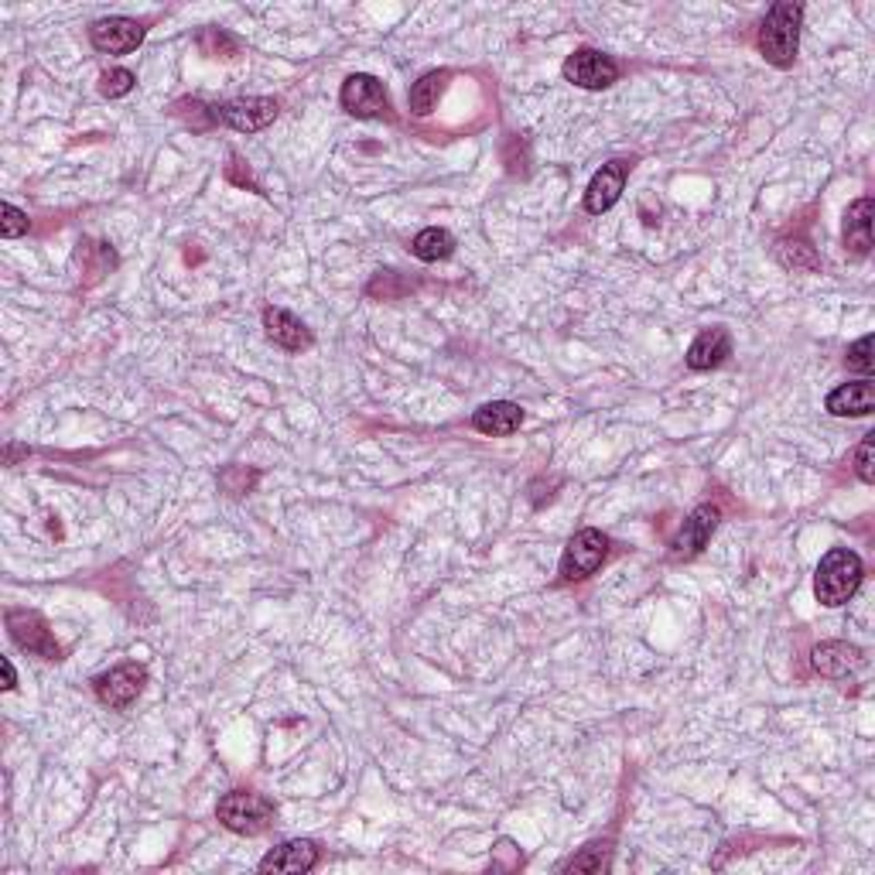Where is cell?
Segmentation results:
<instances>
[{"mask_svg":"<svg viewBox=\"0 0 875 875\" xmlns=\"http://www.w3.org/2000/svg\"><path fill=\"white\" fill-rule=\"evenodd\" d=\"M800 21L804 8L794 0H779L769 8V14L760 24V52L769 66L776 69H790L800 52Z\"/></svg>","mask_w":875,"mask_h":875,"instance_id":"1","label":"cell"},{"mask_svg":"<svg viewBox=\"0 0 875 875\" xmlns=\"http://www.w3.org/2000/svg\"><path fill=\"white\" fill-rule=\"evenodd\" d=\"M862 557L849 547H831L824 557H821V565H818V575H815V596L821 606H845L859 585H862Z\"/></svg>","mask_w":875,"mask_h":875,"instance_id":"2","label":"cell"},{"mask_svg":"<svg viewBox=\"0 0 875 875\" xmlns=\"http://www.w3.org/2000/svg\"><path fill=\"white\" fill-rule=\"evenodd\" d=\"M215 818L226 831L233 834H264L274 821V804L264 797V794H254V790H233L219 800L215 807Z\"/></svg>","mask_w":875,"mask_h":875,"instance_id":"3","label":"cell"},{"mask_svg":"<svg viewBox=\"0 0 875 875\" xmlns=\"http://www.w3.org/2000/svg\"><path fill=\"white\" fill-rule=\"evenodd\" d=\"M609 554V538L596 527H585L568 541L565 557H561V578L565 582H582L588 575H596L602 568V561Z\"/></svg>","mask_w":875,"mask_h":875,"instance_id":"4","label":"cell"},{"mask_svg":"<svg viewBox=\"0 0 875 875\" xmlns=\"http://www.w3.org/2000/svg\"><path fill=\"white\" fill-rule=\"evenodd\" d=\"M339 103L350 117H359V120H377V117H390V97L387 89L377 76H366V73H356L342 82V92H339Z\"/></svg>","mask_w":875,"mask_h":875,"instance_id":"5","label":"cell"},{"mask_svg":"<svg viewBox=\"0 0 875 875\" xmlns=\"http://www.w3.org/2000/svg\"><path fill=\"white\" fill-rule=\"evenodd\" d=\"M8 630H11V640L21 650L42 656V661H62V646L55 643L48 622L38 612H31V609H11L8 612Z\"/></svg>","mask_w":875,"mask_h":875,"instance_id":"6","label":"cell"},{"mask_svg":"<svg viewBox=\"0 0 875 875\" xmlns=\"http://www.w3.org/2000/svg\"><path fill=\"white\" fill-rule=\"evenodd\" d=\"M212 113H215L219 123H226V128H233L240 134H257V131H264V128H270V123H274L277 100H270V97H240V100L212 107Z\"/></svg>","mask_w":875,"mask_h":875,"instance_id":"7","label":"cell"},{"mask_svg":"<svg viewBox=\"0 0 875 875\" xmlns=\"http://www.w3.org/2000/svg\"><path fill=\"white\" fill-rule=\"evenodd\" d=\"M144 684H147V671L141 664H120V667L100 674L92 687H97V698L103 705L123 711V708H131L141 698Z\"/></svg>","mask_w":875,"mask_h":875,"instance_id":"8","label":"cell"},{"mask_svg":"<svg viewBox=\"0 0 875 875\" xmlns=\"http://www.w3.org/2000/svg\"><path fill=\"white\" fill-rule=\"evenodd\" d=\"M565 79L582 89H606L619 79V66H616V58L596 48H578L565 62Z\"/></svg>","mask_w":875,"mask_h":875,"instance_id":"9","label":"cell"},{"mask_svg":"<svg viewBox=\"0 0 875 875\" xmlns=\"http://www.w3.org/2000/svg\"><path fill=\"white\" fill-rule=\"evenodd\" d=\"M147 35V27L134 18H103L89 27V42L103 55H128L134 52Z\"/></svg>","mask_w":875,"mask_h":875,"instance_id":"10","label":"cell"},{"mask_svg":"<svg viewBox=\"0 0 875 875\" xmlns=\"http://www.w3.org/2000/svg\"><path fill=\"white\" fill-rule=\"evenodd\" d=\"M627 178H630V162H609V165H602L596 175H591L588 189H585V209L591 215L609 212L619 202V196L627 192Z\"/></svg>","mask_w":875,"mask_h":875,"instance_id":"11","label":"cell"},{"mask_svg":"<svg viewBox=\"0 0 875 875\" xmlns=\"http://www.w3.org/2000/svg\"><path fill=\"white\" fill-rule=\"evenodd\" d=\"M718 520H722V510H718V507H711V503L698 507L691 517L684 520V527L677 530V538L671 544L674 547V557H695V554H701L708 547L711 534H715Z\"/></svg>","mask_w":875,"mask_h":875,"instance_id":"12","label":"cell"},{"mask_svg":"<svg viewBox=\"0 0 875 875\" xmlns=\"http://www.w3.org/2000/svg\"><path fill=\"white\" fill-rule=\"evenodd\" d=\"M315 865H319V845L308 838L285 841V845H277L274 852L261 859V872H285V875H301Z\"/></svg>","mask_w":875,"mask_h":875,"instance_id":"13","label":"cell"},{"mask_svg":"<svg viewBox=\"0 0 875 875\" xmlns=\"http://www.w3.org/2000/svg\"><path fill=\"white\" fill-rule=\"evenodd\" d=\"M810 664H815L818 674L824 677H849L855 674L862 664H865V653L852 643H841V640H828L821 646H815V656H810Z\"/></svg>","mask_w":875,"mask_h":875,"instance_id":"14","label":"cell"},{"mask_svg":"<svg viewBox=\"0 0 875 875\" xmlns=\"http://www.w3.org/2000/svg\"><path fill=\"white\" fill-rule=\"evenodd\" d=\"M264 329H267V339L274 346L288 350V353H301L311 346V332L304 329L301 319H295L291 311L285 308H267L264 311Z\"/></svg>","mask_w":875,"mask_h":875,"instance_id":"15","label":"cell"},{"mask_svg":"<svg viewBox=\"0 0 875 875\" xmlns=\"http://www.w3.org/2000/svg\"><path fill=\"white\" fill-rule=\"evenodd\" d=\"M520 424H523V411H520V403H510V400L483 403V408L473 414V428L479 434H489V438H507V434L520 431Z\"/></svg>","mask_w":875,"mask_h":875,"instance_id":"16","label":"cell"},{"mask_svg":"<svg viewBox=\"0 0 875 875\" xmlns=\"http://www.w3.org/2000/svg\"><path fill=\"white\" fill-rule=\"evenodd\" d=\"M828 411L834 418H865L875 411V387L872 380H855L828 394Z\"/></svg>","mask_w":875,"mask_h":875,"instance_id":"17","label":"cell"},{"mask_svg":"<svg viewBox=\"0 0 875 875\" xmlns=\"http://www.w3.org/2000/svg\"><path fill=\"white\" fill-rule=\"evenodd\" d=\"M732 356V339L726 329H705L691 350H687V366L691 369H715Z\"/></svg>","mask_w":875,"mask_h":875,"instance_id":"18","label":"cell"},{"mask_svg":"<svg viewBox=\"0 0 875 875\" xmlns=\"http://www.w3.org/2000/svg\"><path fill=\"white\" fill-rule=\"evenodd\" d=\"M872 215H875L872 199H859L845 212V250H852L855 257H865L872 250Z\"/></svg>","mask_w":875,"mask_h":875,"instance_id":"19","label":"cell"},{"mask_svg":"<svg viewBox=\"0 0 875 875\" xmlns=\"http://www.w3.org/2000/svg\"><path fill=\"white\" fill-rule=\"evenodd\" d=\"M452 250H455V236L442 226H428L414 236L411 243V254L424 264H434V261H445L452 257Z\"/></svg>","mask_w":875,"mask_h":875,"instance_id":"20","label":"cell"},{"mask_svg":"<svg viewBox=\"0 0 875 875\" xmlns=\"http://www.w3.org/2000/svg\"><path fill=\"white\" fill-rule=\"evenodd\" d=\"M445 82H448V73H428V76H421L411 86V97H408L411 113L414 117H428L438 107V97L445 92Z\"/></svg>","mask_w":875,"mask_h":875,"instance_id":"21","label":"cell"},{"mask_svg":"<svg viewBox=\"0 0 875 875\" xmlns=\"http://www.w3.org/2000/svg\"><path fill=\"white\" fill-rule=\"evenodd\" d=\"M776 257H779V264H784V267H794V270H818V267H821V261H818L815 250H810L807 243H800V240H797V243H787V240H784V243L776 246Z\"/></svg>","mask_w":875,"mask_h":875,"instance_id":"22","label":"cell"},{"mask_svg":"<svg viewBox=\"0 0 875 875\" xmlns=\"http://www.w3.org/2000/svg\"><path fill=\"white\" fill-rule=\"evenodd\" d=\"M199 48L212 58H233L240 42L233 35H226V31H219V27H206L202 35H199Z\"/></svg>","mask_w":875,"mask_h":875,"instance_id":"23","label":"cell"},{"mask_svg":"<svg viewBox=\"0 0 875 875\" xmlns=\"http://www.w3.org/2000/svg\"><path fill=\"white\" fill-rule=\"evenodd\" d=\"M134 73L131 69H110L100 76V92L107 100H120V97H128V92L134 89Z\"/></svg>","mask_w":875,"mask_h":875,"instance_id":"24","label":"cell"},{"mask_svg":"<svg viewBox=\"0 0 875 875\" xmlns=\"http://www.w3.org/2000/svg\"><path fill=\"white\" fill-rule=\"evenodd\" d=\"M849 369L862 373V380L872 377V369H875V363H872V335H862L855 346L849 350Z\"/></svg>","mask_w":875,"mask_h":875,"instance_id":"25","label":"cell"},{"mask_svg":"<svg viewBox=\"0 0 875 875\" xmlns=\"http://www.w3.org/2000/svg\"><path fill=\"white\" fill-rule=\"evenodd\" d=\"M4 219H0V233H4V240H18V236H24L27 233V212H21L18 206H11V202H4Z\"/></svg>","mask_w":875,"mask_h":875,"instance_id":"26","label":"cell"},{"mask_svg":"<svg viewBox=\"0 0 875 875\" xmlns=\"http://www.w3.org/2000/svg\"><path fill=\"white\" fill-rule=\"evenodd\" d=\"M872 452H875V431H868L859 445V455H855V468H859V479L862 483H875V462H872Z\"/></svg>","mask_w":875,"mask_h":875,"instance_id":"27","label":"cell"},{"mask_svg":"<svg viewBox=\"0 0 875 875\" xmlns=\"http://www.w3.org/2000/svg\"><path fill=\"white\" fill-rule=\"evenodd\" d=\"M568 868H572V872H602V868H609V855H606L599 845H591V849H588V855H578V859H572V862H568Z\"/></svg>","mask_w":875,"mask_h":875,"instance_id":"28","label":"cell"},{"mask_svg":"<svg viewBox=\"0 0 875 875\" xmlns=\"http://www.w3.org/2000/svg\"><path fill=\"white\" fill-rule=\"evenodd\" d=\"M0 667H4V687H8V691H11V687L18 684V674H14V664H11V661H4V664H0Z\"/></svg>","mask_w":875,"mask_h":875,"instance_id":"29","label":"cell"}]
</instances>
